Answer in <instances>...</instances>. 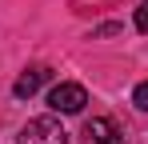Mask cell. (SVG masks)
I'll return each mask as SVG.
<instances>
[{"label": "cell", "instance_id": "5b68a950", "mask_svg": "<svg viewBox=\"0 0 148 144\" xmlns=\"http://www.w3.org/2000/svg\"><path fill=\"white\" fill-rule=\"evenodd\" d=\"M132 104H136L140 112H148V80H144V84H136V92H132Z\"/></svg>", "mask_w": 148, "mask_h": 144}, {"label": "cell", "instance_id": "277c9868", "mask_svg": "<svg viewBox=\"0 0 148 144\" xmlns=\"http://www.w3.org/2000/svg\"><path fill=\"white\" fill-rule=\"evenodd\" d=\"M48 76H52V68H44V64H40V68H28V72H20V76H16L12 92L20 96V100H28V96H36L44 84H48Z\"/></svg>", "mask_w": 148, "mask_h": 144}, {"label": "cell", "instance_id": "6da1fadb", "mask_svg": "<svg viewBox=\"0 0 148 144\" xmlns=\"http://www.w3.org/2000/svg\"><path fill=\"white\" fill-rule=\"evenodd\" d=\"M16 144H68V132L60 128L56 116H36V120H28L20 128Z\"/></svg>", "mask_w": 148, "mask_h": 144}, {"label": "cell", "instance_id": "3957f363", "mask_svg": "<svg viewBox=\"0 0 148 144\" xmlns=\"http://www.w3.org/2000/svg\"><path fill=\"white\" fill-rule=\"evenodd\" d=\"M84 144H124V132L112 116H92L84 124Z\"/></svg>", "mask_w": 148, "mask_h": 144}, {"label": "cell", "instance_id": "7a4b0ae2", "mask_svg": "<svg viewBox=\"0 0 148 144\" xmlns=\"http://www.w3.org/2000/svg\"><path fill=\"white\" fill-rule=\"evenodd\" d=\"M88 104V92H84V84H72V80H64V84H56L48 92V108L52 112H64V116H72Z\"/></svg>", "mask_w": 148, "mask_h": 144}, {"label": "cell", "instance_id": "8992f818", "mask_svg": "<svg viewBox=\"0 0 148 144\" xmlns=\"http://www.w3.org/2000/svg\"><path fill=\"white\" fill-rule=\"evenodd\" d=\"M136 28H140V32H148V4H140V8H136Z\"/></svg>", "mask_w": 148, "mask_h": 144}]
</instances>
